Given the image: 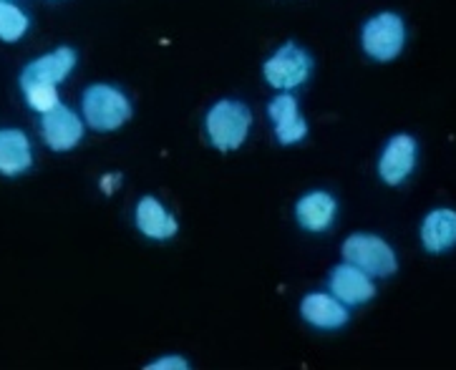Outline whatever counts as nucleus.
<instances>
[{"label":"nucleus","instance_id":"f257e3e1","mask_svg":"<svg viewBox=\"0 0 456 370\" xmlns=\"http://www.w3.org/2000/svg\"><path fill=\"white\" fill-rule=\"evenodd\" d=\"M207 136L220 151H232V149L242 147L248 132L252 126L250 109L232 99H222L209 109L207 114Z\"/></svg>","mask_w":456,"mask_h":370},{"label":"nucleus","instance_id":"f03ea898","mask_svg":"<svg viewBox=\"0 0 456 370\" xmlns=\"http://www.w3.org/2000/svg\"><path fill=\"white\" fill-rule=\"evenodd\" d=\"M84 119L96 132H114L132 119V104L129 99L114 86L96 84L84 93Z\"/></svg>","mask_w":456,"mask_h":370},{"label":"nucleus","instance_id":"7ed1b4c3","mask_svg":"<svg viewBox=\"0 0 456 370\" xmlns=\"http://www.w3.org/2000/svg\"><path fill=\"white\" fill-rule=\"evenodd\" d=\"M343 260L351 265L361 267L370 278H388L396 272V252L386 239L376 235H351L343 245Z\"/></svg>","mask_w":456,"mask_h":370},{"label":"nucleus","instance_id":"20e7f679","mask_svg":"<svg viewBox=\"0 0 456 370\" xmlns=\"http://www.w3.org/2000/svg\"><path fill=\"white\" fill-rule=\"evenodd\" d=\"M310 71H313V60L308 51H303L297 44L280 45L263 68L267 84L280 91L297 89L300 84L308 81Z\"/></svg>","mask_w":456,"mask_h":370},{"label":"nucleus","instance_id":"39448f33","mask_svg":"<svg viewBox=\"0 0 456 370\" xmlns=\"http://www.w3.org/2000/svg\"><path fill=\"white\" fill-rule=\"evenodd\" d=\"M406 45V26L396 13L373 15L363 26V51L376 60H394Z\"/></svg>","mask_w":456,"mask_h":370},{"label":"nucleus","instance_id":"423d86ee","mask_svg":"<svg viewBox=\"0 0 456 370\" xmlns=\"http://www.w3.org/2000/svg\"><path fill=\"white\" fill-rule=\"evenodd\" d=\"M41 132H44L45 144L53 149V151H69V149H74L81 141V136H84V121L78 119L69 106L56 104L44 114Z\"/></svg>","mask_w":456,"mask_h":370},{"label":"nucleus","instance_id":"0eeeda50","mask_svg":"<svg viewBox=\"0 0 456 370\" xmlns=\"http://www.w3.org/2000/svg\"><path fill=\"white\" fill-rule=\"evenodd\" d=\"M330 293L338 297L343 305H363L376 295V285L370 275L361 267L343 262L330 272Z\"/></svg>","mask_w":456,"mask_h":370},{"label":"nucleus","instance_id":"6e6552de","mask_svg":"<svg viewBox=\"0 0 456 370\" xmlns=\"http://www.w3.org/2000/svg\"><path fill=\"white\" fill-rule=\"evenodd\" d=\"M76 51L74 48H56L53 53H45L41 59L30 60L28 66L20 74V86L26 84H51L59 86L61 81H66V76L74 71Z\"/></svg>","mask_w":456,"mask_h":370},{"label":"nucleus","instance_id":"1a4fd4ad","mask_svg":"<svg viewBox=\"0 0 456 370\" xmlns=\"http://www.w3.org/2000/svg\"><path fill=\"white\" fill-rule=\"evenodd\" d=\"M416 166V141L409 133H398L383 149L379 174L386 184H401Z\"/></svg>","mask_w":456,"mask_h":370},{"label":"nucleus","instance_id":"9d476101","mask_svg":"<svg viewBox=\"0 0 456 370\" xmlns=\"http://www.w3.org/2000/svg\"><path fill=\"white\" fill-rule=\"evenodd\" d=\"M267 114L275 124V136H278L280 144L290 147V144H297V141H303L308 136V124L300 117L297 101L290 93L275 96L267 106Z\"/></svg>","mask_w":456,"mask_h":370},{"label":"nucleus","instance_id":"9b49d317","mask_svg":"<svg viewBox=\"0 0 456 370\" xmlns=\"http://www.w3.org/2000/svg\"><path fill=\"white\" fill-rule=\"evenodd\" d=\"M300 312L310 326L321 327V330H336L348 323L346 305L336 295H325V293H313V295L303 297Z\"/></svg>","mask_w":456,"mask_h":370},{"label":"nucleus","instance_id":"f8f14e48","mask_svg":"<svg viewBox=\"0 0 456 370\" xmlns=\"http://www.w3.org/2000/svg\"><path fill=\"white\" fill-rule=\"evenodd\" d=\"M421 242L431 254L452 250L456 245V212L452 209H434L421 224Z\"/></svg>","mask_w":456,"mask_h":370},{"label":"nucleus","instance_id":"ddd939ff","mask_svg":"<svg viewBox=\"0 0 456 370\" xmlns=\"http://www.w3.org/2000/svg\"><path fill=\"white\" fill-rule=\"evenodd\" d=\"M33 164L28 136L18 129H0V174L15 177Z\"/></svg>","mask_w":456,"mask_h":370},{"label":"nucleus","instance_id":"4468645a","mask_svg":"<svg viewBox=\"0 0 456 370\" xmlns=\"http://www.w3.org/2000/svg\"><path fill=\"white\" fill-rule=\"evenodd\" d=\"M336 199L328 192H310L297 202L295 217L308 232H323L336 220Z\"/></svg>","mask_w":456,"mask_h":370},{"label":"nucleus","instance_id":"2eb2a0df","mask_svg":"<svg viewBox=\"0 0 456 370\" xmlns=\"http://www.w3.org/2000/svg\"><path fill=\"white\" fill-rule=\"evenodd\" d=\"M136 227L151 239H169L177 235V220L154 197H144L136 205Z\"/></svg>","mask_w":456,"mask_h":370},{"label":"nucleus","instance_id":"dca6fc26","mask_svg":"<svg viewBox=\"0 0 456 370\" xmlns=\"http://www.w3.org/2000/svg\"><path fill=\"white\" fill-rule=\"evenodd\" d=\"M28 30V15L11 0H0V41L15 44Z\"/></svg>","mask_w":456,"mask_h":370},{"label":"nucleus","instance_id":"f3484780","mask_svg":"<svg viewBox=\"0 0 456 370\" xmlns=\"http://www.w3.org/2000/svg\"><path fill=\"white\" fill-rule=\"evenodd\" d=\"M23 93H26V101H28L30 109H36V111H41L45 114L48 109H53L59 101V91L56 86H51V84H26V86H20Z\"/></svg>","mask_w":456,"mask_h":370},{"label":"nucleus","instance_id":"a211bd4d","mask_svg":"<svg viewBox=\"0 0 456 370\" xmlns=\"http://www.w3.org/2000/svg\"><path fill=\"white\" fill-rule=\"evenodd\" d=\"M162 368H190V363L187 360H182V358H162V360H157V363H151L149 370H162Z\"/></svg>","mask_w":456,"mask_h":370}]
</instances>
